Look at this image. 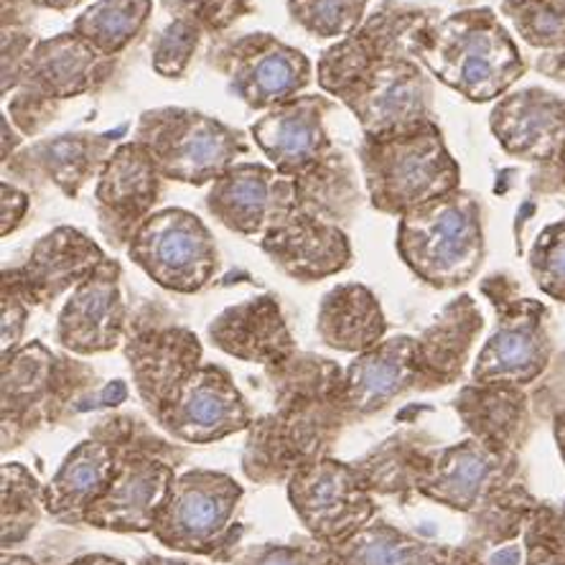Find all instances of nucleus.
Returning <instances> with one entry per match:
<instances>
[{
  "mask_svg": "<svg viewBox=\"0 0 565 565\" xmlns=\"http://www.w3.org/2000/svg\"><path fill=\"white\" fill-rule=\"evenodd\" d=\"M415 60L471 103L504 97L527 66L510 31L489 8L448 15L423 33Z\"/></svg>",
  "mask_w": 565,
  "mask_h": 565,
  "instance_id": "1",
  "label": "nucleus"
},
{
  "mask_svg": "<svg viewBox=\"0 0 565 565\" xmlns=\"http://www.w3.org/2000/svg\"><path fill=\"white\" fill-rule=\"evenodd\" d=\"M397 253L415 276L438 290L469 282L484 263V224L477 196L456 189L403 214Z\"/></svg>",
  "mask_w": 565,
  "mask_h": 565,
  "instance_id": "2",
  "label": "nucleus"
},
{
  "mask_svg": "<svg viewBox=\"0 0 565 565\" xmlns=\"http://www.w3.org/2000/svg\"><path fill=\"white\" fill-rule=\"evenodd\" d=\"M360 163L370 202L385 214H408L461 186V169L434 122L395 138H367Z\"/></svg>",
  "mask_w": 565,
  "mask_h": 565,
  "instance_id": "3",
  "label": "nucleus"
},
{
  "mask_svg": "<svg viewBox=\"0 0 565 565\" xmlns=\"http://www.w3.org/2000/svg\"><path fill=\"white\" fill-rule=\"evenodd\" d=\"M132 140L146 148L163 179L191 186L214 184L250 151L243 132L186 107L143 113Z\"/></svg>",
  "mask_w": 565,
  "mask_h": 565,
  "instance_id": "4",
  "label": "nucleus"
},
{
  "mask_svg": "<svg viewBox=\"0 0 565 565\" xmlns=\"http://www.w3.org/2000/svg\"><path fill=\"white\" fill-rule=\"evenodd\" d=\"M128 257L177 294H196L217 273V243L206 224L181 206L158 210L132 232Z\"/></svg>",
  "mask_w": 565,
  "mask_h": 565,
  "instance_id": "5",
  "label": "nucleus"
},
{
  "mask_svg": "<svg viewBox=\"0 0 565 565\" xmlns=\"http://www.w3.org/2000/svg\"><path fill=\"white\" fill-rule=\"evenodd\" d=\"M212 62L227 74L230 93L253 110H273L303 93L311 82V62L298 49L270 33H247L212 52Z\"/></svg>",
  "mask_w": 565,
  "mask_h": 565,
  "instance_id": "6",
  "label": "nucleus"
},
{
  "mask_svg": "<svg viewBox=\"0 0 565 565\" xmlns=\"http://www.w3.org/2000/svg\"><path fill=\"white\" fill-rule=\"evenodd\" d=\"M206 206L230 232L263 239L298 214L296 181L263 163H235L214 181Z\"/></svg>",
  "mask_w": 565,
  "mask_h": 565,
  "instance_id": "7",
  "label": "nucleus"
},
{
  "mask_svg": "<svg viewBox=\"0 0 565 565\" xmlns=\"http://www.w3.org/2000/svg\"><path fill=\"white\" fill-rule=\"evenodd\" d=\"M497 303V329L479 352L473 364V382L477 385H527L537 380L551 360V337H547L545 319L547 309L530 298Z\"/></svg>",
  "mask_w": 565,
  "mask_h": 565,
  "instance_id": "8",
  "label": "nucleus"
},
{
  "mask_svg": "<svg viewBox=\"0 0 565 565\" xmlns=\"http://www.w3.org/2000/svg\"><path fill=\"white\" fill-rule=\"evenodd\" d=\"M161 189L163 177L143 146L132 140L115 148L99 171L95 189L105 235L115 243H130L132 232L153 214V206L163 194Z\"/></svg>",
  "mask_w": 565,
  "mask_h": 565,
  "instance_id": "9",
  "label": "nucleus"
},
{
  "mask_svg": "<svg viewBox=\"0 0 565 565\" xmlns=\"http://www.w3.org/2000/svg\"><path fill=\"white\" fill-rule=\"evenodd\" d=\"M489 128L504 153L555 166L565 148V97L543 87L507 93L489 115Z\"/></svg>",
  "mask_w": 565,
  "mask_h": 565,
  "instance_id": "10",
  "label": "nucleus"
},
{
  "mask_svg": "<svg viewBox=\"0 0 565 565\" xmlns=\"http://www.w3.org/2000/svg\"><path fill=\"white\" fill-rule=\"evenodd\" d=\"M331 103L319 95H301L273 107L250 128L255 146L286 177H298L321 161L331 148L323 118Z\"/></svg>",
  "mask_w": 565,
  "mask_h": 565,
  "instance_id": "11",
  "label": "nucleus"
},
{
  "mask_svg": "<svg viewBox=\"0 0 565 565\" xmlns=\"http://www.w3.org/2000/svg\"><path fill=\"white\" fill-rule=\"evenodd\" d=\"M105 263L93 237L77 227H56L33 245L29 260L19 270H6V290H13L29 303L52 301L70 286H79Z\"/></svg>",
  "mask_w": 565,
  "mask_h": 565,
  "instance_id": "12",
  "label": "nucleus"
},
{
  "mask_svg": "<svg viewBox=\"0 0 565 565\" xmlns=\"http://www.w3.org/2000/svg\"><path fill=\"white\" fill-rule=\"evenodd\" d=\"M126 309L120 296V265L105 263L82 280L60 313V342L79 354L107 352L120 342Z\"/></svg>",
  "mask_w": 565,
  "mask_h": 565,
  "instance_id": "13",
  "label": "nucleus"
},
{
  "mask_svg": "<svg viewBox=\"0 0 565 565\" xmlns=\"http://www.w3.org/2000/svg\"><path fill=\"white\" fill-rule=\"evenodd\" d=\"M202 349L184 329L140 331L128 344V360L136 372L138 393L158 418L171 408L181 387L196 372Z\"/></svg>",
  "mask_w": 565,
  "mask_h": 565,
  "instance_id": "14",
  "label": "nucleus"
},
{
  "mask_svg": "<svg viewBox=\"0 0 565 565\" xmlns=\"http://www.w3.org/2000/svg\"><path fill=\"white\" fill-rule=\"evenodd\" d=\"M110 56H103L74 33L39 41L21 72V95L29 99H66L93 89Z\"/></svg>",
  "mask_w": 565,
  "mask_h": 565,
  "instance_id": "15",
  "label": "nucleus"
},
{
  "mask_svg": "<svg viewBox=\"0 0 565 565\" xmlns=\"http://www.w3.org/2000/svg\"><path fill=\"white\" fill-rule=\"evenodd\" d=\"M260 247L288 278L301 282L334 276L352 260V245L339 224L321 222L301 212L265 235Z\"/></svg>",
  "mask_w": 565,
  "mask_h": 565,
  "instance_id": "16",
  "label": "nucleus"
},
{
  "mask_svg": "<svg viewBox=\"0 0 565 565\" xmlns=\"http://www.w3.org/2000/svg\"><path fill=\"white\" fill-rule=\"evenodd\" d=\"M173 434L186 440H212L239 430L247 423L243 395L222 367L196 370L163 413Z\"/></svg>",
  "mask_w": 565,
  "mask_h": 565,
  "instance_id": "17",
  "label": "nucleus"
},
{
  "mask_svg": "<svg viewBox=\"0 0 565 565\" xmlns=\"http://www.w3.org/2000/svg\"><path fill=\"white\" fill-rule=\"evenodd\" d=\"M237 489L230 479L212 473H189L173 489L171 502L163 507L158 522V537L171 547H199L210 545L224 530Z\"/></svg>",
  "mask_w": 565,
  "mask_h": 565,
  "instance_id": "18",
  "label": "nucleus"
},
{
  "mask_svg": "<svg viewBox=\"0 0 565 565\" xmlns=\"http://www.w3.org/2000/svg\"><path fill=\"white\" fill-rule=\"evenodd\" d=\"M418 382V339L397 337L356 356L347 372L344 401L354 411L372 413Z\"/></svg>",
  "mask_w": 565,
  "mask_h": 565,
  "instance_id": "19",
  "label": "nucleus"
},
{
  "mask_svg": "<svg viewBox=\"0 0 565 565\" xmlns=\"http://www.w3.org/2000/svg\"><path fill=\"white\" fill-rule=\"evenodd\" d=\"M210 337L222 352L247 362L273 364L294 352L278 303L270 296L232 306L210 323Z\"/></svg>",
  "mask_w": 565,
  "mask_h": 565,
  "instance_id": "20",
  "label": "nucleus"
},
{
  "mask_svg": "<svg viewBox=\"0 0 565 565\" xmlns=\"http://www.w3.org/2000/svg\"><path fill=\"white\" fill-rule=\"evenodd\" d=\"M481 323V313L469 296H459L446 306L434 327L418 339L420 385H448L461 375Z\"/></svg>",
  "mask_w": 565,
  "mask_h": 565,
  "instance_id": "21",
  "label": "nucleus"
},
{
  "mask_svg": "<svg viewBox=\"0 0 565 565\" xmlns=\"http://www.w3.org/2000/svg\"><path fill=\"white\" fill-rule=\"evenodd\" d=\"M316 329L323 344L364 354L380 344L387 323L370 288L347 282L323 296Z\"/></svg>",
  "mask_w": 565,
  "mask_h": 565,
  "instance_id": "22",
  "label": "nucleus"
},
{
  "mask_svg": "<svg viewBox=\"0 0 565 565\" xmlns=\"http://www.w3.org/2000/svg\"><path fill=\"white\" fill-rule=\"evenodd\" d=\"M294 500L309 527L323 535L352 527L349 522L364 518L360 504H367L349 471L331 461L319 463L294 481Z\"/></svg>",
  "mask_w": 565,
  "mask_h": 565,
  "instance_id": "23",
  "label": "nucleus"
},
{
  "mask_svg": "<svg viewBox=\"0 0 565 565\" xmlns=\"http://www.w3.org/2000/svg\"><path fill=\"white\" fill-rule=\"evenodd\" d=\"M298 212L321 222L342 224L360 206V186L342 151H329L319 163L294 177Z\"/></svg>",
  "mask_w": 565,
  "mask_h": 565,
  "instance_id": "24",
  "label": "nucleus"
},
{
  "mask_svg": "<svg viewBox=\"0 0 565 565\" xmlns=\"http://www.w3.org/2000/svg\"><path fill=\"white\" fill-rule=\"evenodd\" d=\"M525 395L518 385L492 382V385L463 390V395L456 401V408L484 440V446L500 451V446L510 444V438L518 434L525 420Z\"/></svg>",
  "mask_w": 565,
  "mask_h": 565,
  "instance_id": "25",
  "label": "nucleus"
},
{
  "mask_svg": "<svg viewBox=\"0 0 565 565\" xmlns=\"http://www.w3.org/2000/svg\"><path fill=\"white\" fill-rule=\"evenodd\" d=\"M110 136H93V132H74L60 136L36 146L33 161L49 179L60 186L66 196H77L87 179L105 169L110 158Z\"/></svg>",
  "mask_w": 565,
  "mask_h": 565,
  "instance_id": "26",
  "label": "nucleus"
},
{
  "mask_svg": "<svg viewBox=\"0 0 565 565\" xmlns=\"http://www.w3.org/2000/svg\"><path fill=\"white\" fill-rule=\"evenodd\" d=\"M502 13L525 44L547 52L540 72L565 79V0H504Z\"/></svg>",
  "mask_w": 565,
  "mask_h": 565,
  "instance_id": "27",
  "label": "nucleus"
},
{
  "mask_svg": "<svg viewBox=\"0 0 565 565\" xmlns=\"http://www.w3.org/2000/svg\"><path fill=\"white\" fill-rule=\"evenodd\" d=\"M153 0H97L74 21L72 33L103 56H115L143 31Z\"/></svg>",
  "mask_w": 565,
  "mask_h": 565,
  "instance_id": "28",
  "label": "nucleus"
},
{
  "mask_svg": "<svg viewBox=\"0 0 565 565\" xmlns=\"http://www.w3.org/2000/svg\"><path fill=\"white\" fill-rule=\"evenodd\" d=\"M494 471L497 451L477 440H467L444 454L436 479V497L454 507H469Z\"/></svg>",
  "mask_w": 565,
  "mask_h": 565,
  "instance_id": "29",
  "label": "nucleus"
},
{
  "mask_svg": "<svg viewBox=\"0 0 565 565\" xmlns=\"http://www.w3.org/2000/svg\"><path fill=\"white\" fill-rule=\"evenodd\" d=\"M163 473L156 463H136L122 471V477L103 504L105 522H120V527H148L156 502L163 494Z\"/></svg>",
  "mask_w": 565,
  "mask_h": 565,
  "instance_id": "30",
  "label": "nucleus"
},
{
  "mask_svg": "<svg viewBox=\"0 0 565 565\" xmlns=\"http://www.w3.org/2000/svg\"><path fill=\"white\" fill-rule=\"evenodd\" d=\"M367 0H288V13L316 39H347L360 31Z\"/></svg>",
  "mask_w": 565,
  "mask_h": 565,
  "instance_id": "31",
  "label": "nucleus"
},
{
  "mask_svg": "<svg viewBox=\"0 0 565 565\" xmlns=\"http://www.w3.org/2000/svg\"><path fill=\"white\" fill-rule=\"evenodd\" d=\"M107 471H110V456H107V448L87 440V444H82L77 451L70 456V461L64 463L60 479L54 481L56 497L70 507L72 504L82 507V502L99 492Z\"/></svg>",
  "mask_w": 565,
  "mask_h": 565,
  "instance_id": "32",
  "label": "nucleus"
},
{
  "mask_svg": "<svg viewBox=\"0 0 565 565\" xmlns=\"http://www.w3.org/2000/svg\"><path fill=\"white\" fill-rule=\"evenodd\" d=\"M527 263L537 288L565 303V217L540 232Z\"/></svg>",
  "mask_w": 565,
  "mask_h": 565,
  "instance_id": "33",
  "label": "nucleus"
},
{
  "mask_svg": "<svg viewBox=\"0 0 565 565\" xmlns=\"http://www.w3.org/2000/svg\"><path fill=\"white\" fill-rule=\"evenodd\" d=\"M199 39H202V29L189 19H177L163 31H158L151 52L156 72L173 79L184 77L191 56L196 52Z\"/></svg>",
  "mask_w": 565,
  "mask_h": 565,
  "instance_id": "34",
  "label": "nucleus"
},
{
  "mask_svg": "<svg viewBox=\"0 0 565 565\" xmlns=\"http://www.w3.org/2000/svg\"><path fill=\"white\" fill-rule=\"evenodd\" d=\"M250 11V0H177V19L194 21L199 29H227Z\"/></svg>",
  "mask_w": 565,
  "mask_h": 565,
  "instance_id": "35",
  "label": "nucleus"
},
{
  "mask_svg": "<svg viewBox=\"0 0 565 565\" xmlns=\"http://www.w3.org/2000/svg\"><path fill=\"white\" fill-rule=\"evenodd\" d=\"M426 547H418L413 543L397 545L393 540H380V543H370L364 547L360 561L362 565H415L420 561H428Z\"/></svg>",
  "mask_w": 565,
  "mask_h": 565,
  "instance_id": "36",
  "label": "nucleus"
},
{
  "mask_svg": "<svg viewBox=\"0 0 565 565\" xmlns=\"http://www.w3.org/2000/svg\"><path fill=\"white\" fill-rule=\"evenodd\" d=\"M29 210V196L23 191L3 184V237L19 227L23 214Z\"/></svg>",
  "mask_w": 565,
  "mask_h": 565,
  "instance_id": "37",
  "label": "nucleus"
},
{
  "mask_svg": "<svg viewBox=\"0 0 565 565\" xmlns=\"http://www.w3.org/2000/svg\"><path fill=\"white\" fill-rule=\"evenodd\" d=\"M257 565H313V558L306 553H294V551H276L270 553L268 558H263Z\"/></svg>",
  "mask_w": 565,
  "mask_h": 565,
  "instance_id": "38",
  "label": "nucleus"
},
{
  "mask_svg": "<svg viewBox=\"0 0 565 565\" xmlns=\"http://www.w3.org/2000/svg\"><path fill=\"white\" fill-rule=\"evenodd\" d=\"M36 3L44 6V8H54V11H66V8L79 6L82 0H36Z\"/></svg>",
  "mask_w": 565,
  "mask_h": 565,
  "instance_id": "39",
  "label": "nucleus"
},
{
  "mask_svg": "<svg viewBox=\"0 0 565 565\" xmlns=\"http://www.w3.org/2000/svg\"><path fill=\"white\" fill-rule=\"evenodd\" d=\"M555 438H558V446L563 451V459H565V411L555 418Z\"/></svg>",
  "mask_w": 565,
  "mask_h": 565,
  "instance_id": "40",
  "label": "nucleus"
},
{
  "mask_svg": "<svg viewBox=\"0 0 565 565\" xmlns=\"http://www.w3.org/2000/svg\"><path fill=\"white\" fill-rule=\"evenodd\" d=\"M551 169H558V179H561V184H563V189H565V148H563V153H561V158H558V163L551 166Z\"/></svg>",
  "mask_w": 565,
  "mask_h": 565,
  "instance_id": "41",
  "label": "nucleus"
},
{
  "mask_svg": "<svg viewBox=\"0 0 565 565\" xmlns=\"http://www.w3.org/2000/svg\"><path fill=\"white\" fill-rule=\"evenodd\" d=\"M77 565H120L115 561H103V558H95V561H85V563H77Z\"/></svg>",
  "mask_w": 565,
  "mask_h": 565,
  "instance_id": "42",
  "label": "nucleus"
}]
</instances>
